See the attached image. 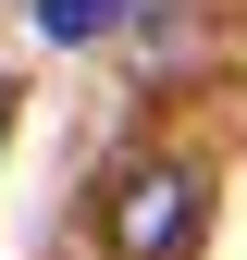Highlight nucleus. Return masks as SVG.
Masks as SVG:
<instances>
[{
    "instance_id": "nucleus-1",
    "label": "nucleus",
    "mask_w": 247,
    "mask_h": 260,
    "mask_svg": "<svg viewBox=\"0 0 247 260\" xmlns=\"http://www.w3.org/2000/svg\"><path fill=\"white\" fill-rule=\"evenodd\" d=\"M198 211H210L198 161H136L111 186V260H185L198 248Z\"/></svg>"
},
{
    "instance_id": "nucleus-2",
    "label": "nucleus",
    "mask_w": 247,
    "mask_h": 260,
    "mask_svg": "<svg viewBox=\"0 0 247 260\" xmlns=\"http://www.w3.org/2000/svg\"><path fill=\"white\" fill-rule=\"evenodd\" d=\"M124 25V0H37V38L50 50H87V38H111Z\"/></svg>"
}]
</instances>
